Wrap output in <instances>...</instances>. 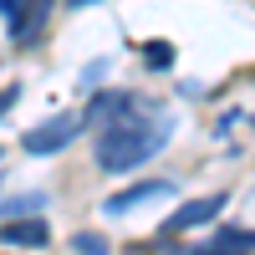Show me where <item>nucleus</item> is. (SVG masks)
<instances>
[{
    "label": "nucleus",
    "mask_w": 255,
    "mask_h": 255,
    "mask_svg": "<svg viewBox=\"0 0 255 255\" xmlns=\"http://www.w3.org/2000/svg\"><path fill=\"white\" fill-rule=\"evenodd\" d=\"M174 194V184L168 179H148V184H133V189H123V194L108 199V215H123V209H138V204H153V199H168Z\"/></svg>",
    "instance_id": "20e7f679"
},
{
    "label": "nucleus",
    "mask_w": 255,
    "mask_h": 255,
    "mask_svg": "<svg viewBox=\"0 0 255 255\" xmlns=\"http://www.w3.org/2000/svg\"><path fill=\"white\" fill-rule=\"evenodd\" d=\"M77 133H82V113H61V118H46L41 128H31V133L20 138V148L36 153V158H46V153H61Z\"/></svg>",
    "instance_id": "f03ea898"
},
{
    "label": "nucleus",
    "mask_w": 255,
    "mask_h": 255,
    "mask_svg": "<svg viewBox=\"0 0 255 255\" xmlns=\"http://www.w3.org/2000/svg\"><path fill=\"white\" fill-rule=\"evenodd\" d=\"M15 97H20V87H5V92H0V113H5V108H10Z\"/></svg>",
    "instance_id": "9b49d317"
},
{
    "label": "nucleus",
    "mask_w": 255,
    "mask_h": 255,
    "mask_svg": "<svg viewBox=\"0 0 255 255\" xmlns=\"http://www.w3.org/2000/svg\"><path fill=\"white\" fill-rule=\"evenodd\" d=\"M0 240L5 245H20V250H41L51 240V225L46 220H20V225H5L0 220Z\"/></svg>",
    "instance_id": "423d86ee"
},
{
    "label": "nucleus",
    "mask_w": 255,
    "mask_h": 255,
    "mask_svg": "<svg viewBox=\"0 0 255 255\" xmlns=\"http://www.w3.org/2000/svg\"><path fill=\"white\" fill-rule=\"evenodd\" d=\"M72 250H77V255H108L113 245L102 240V235H92V230H82V235H72Z\"/></svg>",
    "instance_id": "6e6552de"
},
{
    "label": "nucleus",
    "mask_w": 255,
    "mask_h": 255,
    "mask_svg": "<svg viewBox=\"0 0 255 255\" xmlns=\"http://www.w3.org/2000/svg\"><path fill=\"white\" fill-rule=\"evenodd\" d=\"M31 0H0V15H15V10H26Z\"/></svg>",
    "instance_id": "9d476101"
},
{
    "label": "nucleus",
    "mask_w": 255,
    "mask_h": 255,
    "mask_svg": "<svg viewBox=\"0 0 255 255\" xmlns=\"http://www.w3.org/2000/svg\"><path fill=\"white\" fill-rule=\"evenodd\" d=\"M56 0H31L20 15H10V36H15V46H31V41L46 31V15H51Z\"/></svg>",
    "instance_id": "39448f33"
},
{
    "label": "nucleus",
    "mask_w": 255,
    "mask_h": 255,
    "mask_svg": "<svg viewBox=\"0 0 255 255\" xmlns=\"http://www.w3.org/2000/svg\"><path fill=\"white\" fill-rule=\"evenodd\" d=\"M41 204H46L41 194H20V199H5V204H0V220H10V215H31V209H41Z\"/></svg>",
    "instance_id": "1a4fd4ad"
},
{
    "label": "nucleus",
    "mask_w": 255,
    "mask_h": 255,
    "mask_svg": "<svg viewBox=\"0 0 255 255\" xmlns=\"http://www.w3.org/2000/svg\"><path fill=\"white\" fill-rule=\"evenodd\" d=\"M67 10H87V5H97V0H61Z\"/></svg>",
    "instance_id": "f8f14e48"
},
{
    "label": "nucleus",
    "mask_w": 255,
    "mask_h": 255,
    "mask_svg": "<svg viewBox=\"0 0 255 255\" xmlns=\"http://www.w3.org/2000/svg\"><path fill=\"white\" fill-rule=\"evenodd\" d=\"M215 215H225V194H204V199H189V204H179L174 215L163 220V230H168V235H184V230H199V225H209Z\"/></svg>",
    "instance_id": "7ed1b4c3"
},
{
    "label": "nucleus",
    "mask_w": 255,
    "mask_h": 255,
    "mask_svg": "<svg viewBox=\"0 0 255 255\" xmlns=\"http://www.w3.org/2000/svg\"><path fill=\"white\" fill-rule=\"evenodd\" d=\"M143 56H148V67H153V72H168V67H174V46H168V41H143Z\"/></svg>",
    "instance_id": "0eeeda50"
},
{
    "label": "nucleus",
    "mask_w": 255,
    "mask_h": 255,
    "mask_svg": "<svg viewBox=\"0 0 255 255\" xmlns=\"http://www.w3.org/2000/svg\"><path fill=\"white\" fill-rule=\"evenodd\" d=\"M168 133H174V118H168L163 108H153V102L133 97L123 113H113L108 123H102V133L92 143V158L102 174H128V168L148 163L153 153H163Z\"/></svg>",
    "instance_id": "f257e3e1"
}]
</instances>
